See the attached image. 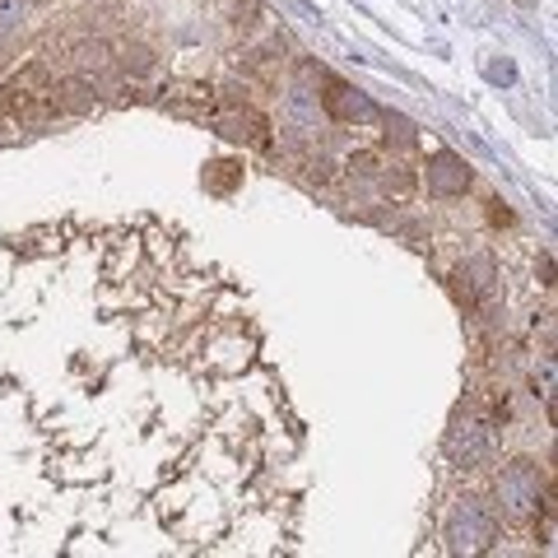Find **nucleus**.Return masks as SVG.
I'll return each instance as SVG.
<instances>
[{
	"instance_id": "f257e3e1",
	"label": "nucleus",
	"mask_w": 558,
	"mask_h": 558,
	"mask_svg": "<svg viewBox=\"0 0 558 558\" xmlns=\"http://www.w3.org/2000/svg\"><path fill=\"white\" fill-rule=\"evenodd\" d=\"M494 502H498L502 521H531L539 512V502H545V480H539V465L531 457H517V461L502 465Z\"/></svg>"
},
{
	"instance_id": "f03ea898",
	"label": "nucleus",
	"mask_w": 558,
	"mask_h": 558,
	"mask_svg": "<svg viewBox=\"0 0 558 558\" xmlns=\"http://www.w3.org/2000/svg\"><path fill=\"white\" fill-rule=\"evenodd\" d=\"M498 539V512H488L480 498H461L447 517V554H484Z\"/></svg>"
},
{
	"instance_id": "7ed1b4c3",
	"label": "nucleus",
	"mask_w": 558,
	"mask_h": 558,
	"mask_svg": "<svg viewBox=\"0 0 558 558\" xmlns=\"http://www.w3.org/2000/svg\"><path fill=\"white\" fill-rule=\"evenodd\" d=\"M447 457L457 461V465H465V470H475V465H484L488 457H494V428L484 424V418H457V424L447 428Z\"/></svg>"
},
{
	"instance_id": "20e7f679",
	"label": "nucleus",
	"mask_w": 558,
	"mask_h": 558,
	"mask_svg": "<svg viewBox=\"0 0 558 558\" xmlns=\"http://www.w3.org/2000/svg\"><path fill=\"white\" fill-rule=\"evenodd\" d=\"M470 182H475V172H470V163L461 159V154L442 149V154H433V159H428V191H433V196H442V201L465 196Z\"/></svg>"
},
{
	"instance_id": "39448f33",
	"label": "nucleus",
	"mask_w": 558,
	"mask_h": 558,
	"mask_svg": "<svg viewBox=\"0 0 558 558\" xmlns=\"http://www.w3.org/2000/svg\"><path fill=\"white\" fill-rule=\"evenodd\" d=\"M326 112L336 117V121H354V126H363V121H377V102L354 89V84H340V80H330V89H326Z\"/></svg>"
},
{
	"instance_id": "423d86ee",
	"label": "nucleus",
	"mask_w": 558,
	"mask_h": 558,
	"mask_svg": "<svg viewBox=\"0 0 558 558\" xmlns=\"http://www.w3.org/2000/svg\"><path fill=\"white\" fill-rule=\"evenodd\" d=\"M215 131H219L223 140H233V145H252V149H260V145L270 140L266 117L252 112V108H233V112H223V117L215 121Z\"/></svg>"
},
{
	"instance_id": "0eeeda50",
	"label": "nucleus",
	"mask_w": 558,
	"mask_h": 558,
	"mask_svg": "<svg viewBox=\"0 0 558 558\" xmlns=\"http://www.w3.org/2000/svg\"><path fill=\"white\" fill-rule=\"evenodd\" d=\"M51 102L65 112H89L94 108V84L89 80H65L61 89H51Z\"/></svg>"
},
{
	"instance_id": "6e6552de",
	"label": "nucleus",
	"mask_w": 558,
	"mask_h": 558,
	"mask_svg": "<svg viewBox=\"0 0 558 558\" xmlns=\"http://www.w3.org/2000/svg\"><path fill=\"white\" fill-rule=\"evenodd\" d=\"M461 289L470 293V299H484V293L494 289V260H488V256H475L470 266H461Z\"/></svg>"
},
{
	"instance_id": "1a4fd4ad",
	"label": "nucleus",
	"mask_w": 558,
	"mask_h": 558,
	"mask_svg": "<svg viewBox=\"0 0 558 558\" xmlns=\"http://www.w3.org/2000/svg\"><path fill=\"white\" fill-rule=\"evenodd\" d=\"M238 182H242V168L238 163H223V159L205 163V186L209 191H219V196H223V191H233Z\"/></svg>"
},
{
	"instance_id": "9d476101",
	"label": "nucleus",
	"mask_w": 558,
	"mask_h": 558,
	"mask_svg": "<svg viewBox=\"0 0 558 558\" xmlns=\"http://www.w3.org/2000/svg\"><path fill=\"white\" fill-rule=\"evenodd\" d=\"M377 172V186L387 191V196H405V191L414 186V178L400 163H381V168H373Z\"/></svg>"
},
{
	"instance_id": "9b49d317",
	"label": "nucleus",
	"mask_w": 558,
	"mask_h": 558,
	"mask_svg": "<svg viewBox=\"0 0 558 558\" xmlns=\"http://www.w3.org/2000/svg\"><path fill=\"white\" fill-rule=\"evenodd\" d=\"M377 121H381V126H387V145H400V149H410L414 140H418V135H414V126H410V121L400 117V112H381Z\"/></svg>"
},
{
	"instance_id": "f8f14e48",
	"label": "nucleus",
	"mask_w": 558,
	"mask_h": 558,
	"mask_svg": "<svg viewBox=\"0 0 558 558\" xmlns=\"http://www.w3.org/2000/svg\"><path fill=\"white\" fill-rule=\"evenodd\" d=\"M121 65H126V70H135V75H145V70L154 65V57H149L145 47H126V51H121Z\"/></svg>"
}]
</instances>
